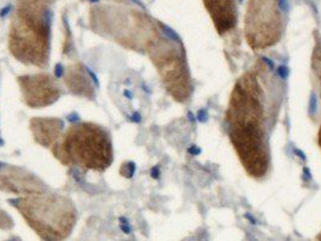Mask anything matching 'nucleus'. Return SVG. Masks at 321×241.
<instances>
[{
	"label": "nucleus",
	"instance_id": "1",
	"mask_svg": "<svg viewBox=\"0 0 321 241\" xmlns=\"http://www.w3.org/2000/svg\"><path fill=\"white\" fill-rule=\"evenodd\" d=\"M53 153L64 164L99 171L105 170L112 160L108 133L92 123H80L69 128L64 137L53 146Z\"/></svg>",
	"mask_w": 321,
	"mask_h": 241
},
{
	"label": "nucleus",
	"instance_id": "2",
	"mask_svg": "<svg viewBox=\"0 0 321 241\" xmlns=\"http://www.w3.org/2000/svg\"><path fill=\"white\" fill-rule=\"evenodd\" d=\"M17 210L32 229L45 241H62L71 233L76 210L64 197L44 192L17 200Z\"/></svg>",
	"mask_w": 321,
	"mask_h": 241
},
{
	"label": "nucleus",
	"instance_id": "3",
	"mask_svg": "<svg viewBox=\"0 0 321 241\" xmlns=\"http://www.w3.org/2000/svg\"><path fill=\"white\" fill-rule=\"evenodd\" d=\"M283 0H249L245 14L246 40L252 47L274 45L283 30Z\"/></svg>",
	"mask_w": 321,
	"mask_h": 241
},
{
	"label": "nucleus",
	"instance_id": "4",
	"mask_svg": "<svg viewBox=\"0 0 321 241\" xmlns=\"http://www.w3.org/2000/svg\"><path fill=\"white\" fill-rule=\"evenodd\" d=\"M151 59L162 75L169 92L178 100H184L190 94L185 75L182 56L179 54L174 42L168 40H157L148 46Z\"/></svg>",
	"mask_w": 321,
	"mask_h": 241
},
{
	"label": "nucleus",
	"instance_id": "5",
	"mask_svg": "<svg viewBox=\"0 0 321 241\" xmlns=\"http://www.w3.org/2000/svg\"><path fill=\"white\" fill-rule=\"evenodd\" d=\"M18 81L24 100L29 106H46L54 103L60 97V89L50 75H26L21 76Z\"/></svg>",
	"mask_w": 321,
	"mask_h": 241
},
{
	"label": "nucleus",
	"instance_id": "6",
	"mask_svg": "<svg viewBox=\"0 0 321 241\" xmlns=\"http://www.w3.org/2000/svg\"><path fill=\"white\" fill-rule=\"evenodd\" d=\"M217 32L222 35L237 24L235 0H203Z\"/></svg>",
	"mask_w": 321,
	"mask_h": 241
},
{
	"label": "nucleus",
	"instance_id": "7",
	"mask_svg": "<svg viewBox=\"0 0 321 241\" xmlns=\"http://www.w3.org/2000/svg\"><path fill=\"white\" fill-rule=\"evenodd\" d=\"M0 181H2V187H5L3 189H8L16 194L24 193L30 195L44 192V188H41V182L35 177H30L28 173L21 169L10 170L9 175H2Z\"/></svg>",
	"mask_w": 321,
	"mask_h": 241
},
{
	"label": "nucleus",
	"instance_id": "8",
	"mask_svg": "<svg viewBox=\"0 0 321 241\" xmlns=\"http://www.w3.org/2000/svg\"><path fill=\"white\" fill-rule=\"evenodd\" d=\"M30 128L36 142L45 147H50L59 140L63 123L60 119L54 118H34L32 119Z\"/></svg>",
	"mask_w": 321,
	"mask_h": 241
},
{
	"label": "nucleus",
	"instance_id": "9",
	"mask_svg": "<svg viewBox=\"0 0 321 241\" xmlns=\"http://www.w3.org/2000/svg\"><path fill=\"white\" fill-rule=\"evenodd\" d=\"M64 81L69 89L75 94L87 98H91V95H93V87L81 65L70 66L68 69V72H65Z\"/></svg>",
	"mask_w": 321,
	"mask_h": 241
},
{
	"label": "nucleus",
	"instance_id": "10",
	"mask_svg": "<svg viewBox=\"0 0 321 241\" xmlns=\"http://www.w3.org/2000/svg\"><path fill=\"white\" fill-rule=\"evenodd\" d=\"M278 74L281 78H286L289 76V68L286 65H280L278 69Z\"/></svg>",
	"mask_w": 321,
	"mask_h": 241
},
{
	"label": "nucleus",
	"instance_id": "11",
	"mask_svg": "<svg viewBox=\"0 0 321 241\" xmlns=\"http://www.w3.org/2000/svg\"><path fill=\"white\" fill-rule=\"evenodd\" d=\"M316 110V98H315V94H311V100H310V111L311 112H315Z\"/></svg>",
	"mask_w": 321,
	"mask_h": 241
},
{
	"label": "nucleus",
	"instance_id": "12",
	"mask_svg": "<svg viewBox=\"0 0 321 241\" xmlns=\"http://www.w3.org/2000/svg\"><path fill=\"white\" fill-rule=\"evenodd\" d=\"M293 151H295V153H296L297 155H299V157H301L303 160L305 159V155H304V153H303V152H301V151H299V149H297V148H295Z\"/></svg>",
	"mask_w": 321,
	"mask_h": 241
},
{
	"label": "nucleus",
	"instance_id": "13",
	"mask_svg": "<svg viewBox=\"0 0 321 241\" xmlns=\"http://www.w3.org/2000/svg\"><path fill=\"white\" fill-rule=\"evenodd\" d=\"M198 118H199V121H202V122H203V121H205V118H206V117H204V111H203V110H202V111L198 113Z\"/></svg>",
	"mask_w": 321,
	"mask_h": 241
},
{
	"label": "nucleus",
	"instance_id": "14",
	"mask_svg": "<svg viewBox=\"0 0 321 241\" xmlns=\"http://www.w3.org/2000/svg\"><path fill=\"white\" fill-rule=\"evenodd\" d=\"M304 176L307 177V180H310V179H311V175L309 174V171H308V168H304Z\"/></svg>",
	"mask_w": 321,
	"mask_h": 241
}]
</instances>
